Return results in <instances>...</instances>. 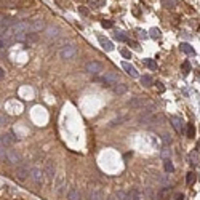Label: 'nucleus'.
Wrapping results in <instances>:
<instances>
[{"instance_id": "obj_1", "label": "nucleus", "mask_w": 200, "mask_h": 200, "mask_svg": "<svg viewBox=\"0 0 200 200\" xmlns=\"http://www.w3.org/2000/svg\"><path fill=\"white\" fill-rule=\"evenodd\" d=\"M13 42H14V32L11 30V27L2 30V35H0V46H2V48H8Z\"/></svg>"}, {"instance_id": "obj_2", "label": "nucleus", "mask_w": 200, "mask_h": 200, "mask_svg": "<svg viewBox=\"0 0 200 200\" xmlns=\"http://www.w3.org/2000/svg\"><path fill=\"white\" fill-rule=\"evenodd\" d=\"M99 82H103L106 87H114V85L119 83V75L115 72H106L103 78H98Z\"/></svg>"}, {"instance_id": "obj_3", "label": "nucleus", "mask_w": 200, "mask_h": 200, "mask_svg": "<svg viewBox=\"0 0 200 200\" xmlns=\"http://www.w3.org/2000/svg\"><path fill=\"white\" fill-rule=\"evenodd\" d=\"M85 69H87V72L91 74V75H98V74L103 72V64L98 62V61H90V62H87Z\"/></svg>"}, {"instance_id": "obj_4", "label": "nucleus", "mask_w": 200, "mask_h": 200, "mask_svg": "<svg viewBox=\"0 0 200 200\" xmlns=\"http://www.w3.org/2000/svg\"><path fill=\"white\" fill-rule=\"evenodd\" d=\"M43 171H42V168H38V167H34V168H30V179L35 183V184H42V181H43Z\"/></svg>"}, {"instance_id": "obj_5", "label": "nucleus", "mask_w": 200, "mask_h": 200, "mask_svg": "<svg viewBox=\"0 0 200 200\" xmlns=\"http://www.w3.org/2000/svg\"><path fill=\"white\" fill-rule=\"evenodd\" d=\"M59 54H61V58L62 59H72L74 58V54H75V46L74 45H64L61 48V51H59Z\"/></svg>"}, {"instance_id": "obj_6", "label": "nucleus", "mask_w": 200, "mask_h": 200, "mask_svg": "<svg viewBox=\"0 0 200 200\" xmlns=\"http://www.w3.org/2000/svg\"><path fill=\"white\" fill-rule=\"evenodd\" d=\"M54 171H56V168H54V162H53V160H46L45 167H43V173H45L48 181H51V179L54 178Z\"/></svg>"}, {"instance_id": "obj_7", "label": "nucleus", "mask_w": 200, "mask_h": 200, "mask_svg": "<svg viewBox=\"0 0 200 200\" xmlns=\"http://www.w3.org/2000/svg\"><path fill=\"white\" fill-rule=\"evenodd\" d=\"M45 27V22L42 19H35V21H29V32L35 34V32H40L42 29Z\"/></svg>"}, {"instance_id": "obj_8", "label": "nucleus", "mask_w": 200, "mask_h": 200, "mask_svg": "<svg viewBox=\"0 0 200 200\" xmlns=\"http://www.w3.org/2000/svg\"><path fill=\"white\" fill-rule=\"evenodd\" d=\"M98 42H99L101 48H103L104 51H112V50H114V45H112V42L109 40V38H106L104 35H98Z\"/></svg>"}, {"instance_id": "obj_9", "label": "nucleus", "mask_w": 200, "mask_h": 200, "mask_svg": "<svg viewBox=\"0 0 200 200\" xmlns=\"http://www.w3.org/2000/svg\"><path fill=\"white\" fill-rule=\"evenodd\" d=\"M130 107H135V109H139V107H143L144 104H146V99L144 98H139V96H136V98H131L130 101L127 103Z\"/></svg>"}, {"instance_id": "obj_10", "label": "nucleus", "mask_w": 200, "mask_h": 200, "mask_svg": "<svg viewBox=\"0 0 200 200\" xmlns=\"http://www.w3.org/2000/svg\"><path fill=\"white\" fill-rule=\"evenodd\" d=\"M90 200H104V192L99 187H93L90 191Z\"/></svg>"}, {"instance_id": "obj_11", "label": "nucleus", "mask_w": 200, "mask_h": 200, "mask_svg": "<svg viewBox=\"0 0 200 200\" xmlns=\"http://www.w3.org/2000/svg\"><path fill=\"white\" fill-rule=\"evenodd\" d=\"M27 175H30V171L27 170L26 165H21L16 168V178L19 179V181H24V179L27 178Z\"/></svg>"}, {"instance_id": "obj_12", "label": "nucleus", "mask_w": 200, "mask_h": 200, "mask_svg": "<svg viewBox=\"0 0 200 200\" xmlns=\"http://www.w3.org/2000/svg\"><path fill=\"white\" fill-rule=\"evenodd\" d=\"M122 69L125 70V72H127L128 74V75H131L133 78H136V77H138L139 75V74H138V70H136L135 67H133V66L130 64V62H122Z\"/></svg>"}, {"instance_id": "obj_13", "label": "nucleus", "mask_w": 200, "mask_h": 200, "mask_svg": "<svg viewBox=\"0 0 200 200\" xmlns=\"http://www.w3.org/2000/svg\"><path fill=\"white\" fill-rule=\"evenodd\" d=\"M7 160H8L10 163H18L19 162V154L14 151V149L7 147Z\"/></svg>"}, {"instance_id": "obj_14", "label": "nucleus", "mask_w": 200, "mask_h": 200, "mask_svg": "<svg viewBox=\"0 0 200 200\" xmlns=\"http://www.w3.org/2000/svg\"><path fill=\"white\" fill-rule=\"evenodd\" d=\"M64 187H66L64 175H58V178H56V184H54V191H56V194H61Z\"/></svg>"}, {"instance_id": "obj_15", "label": "nucleus", "mask_w": 200, "mask_h": 200, "mask_svg": "<svg viewBox=\"0 0 200 200\" xmlns=\"http://www.w3.org/2000/svg\"><path fill=\"white\" fill-rule=\"evenodd\" d=\"M16 141V136L13 135V133H7V135H3L2 136V146H5V147H8L11 146V144Z\"/></svg>"}, {"instance_id": "obj_16", "label": "nucleus", "mask_w": 200, "mask_h": 200, "mask_svg": "<svg viewBox=\"0 0 200 200\" xmlns=\"http://www.w3.org/2000/svg\"><path fill=\"white\" fill-rule=\"evenodd\" d=\"M170 122H171V125L175 127V130L178 131V133H181V131H183V120L179 119V117L173 115V117L170 119Z\"/></svg>"}, {"instance_id": "obj_17", "label": "nucleus", "mask_w": 200, "mask_h": 200, "mask_svg": "<svg viewBox=\"0 0 200 200\" xmlns=\"http://www.w3.org/2000/svg\"><path fill=\"white\" fill-rule=\"evenodd\" d=\"M67 199H69V200H82L80 191H78V189H75V187L69 189V192H67Z\"/></svg>"}, {"instance_id": "obj_18", "label": "nucleus", "mask_w": 200, "mask_h": 200, "mask_svg": "<svg viewBox=\"0 0 200 200\" xmlns=\"http://www.w3.org/2000/svg\"><path fill=\"white\" fill-rule=\"evenodd\" d=\"M112 200H131L130 199V192L127 194L125 191H119V192H115V194H114Z\"/></svg>"}, {"instance_id": "obj_19", "label": "nucleus", "mask_w": 200, "mask_h": 200, "mask_svg": "<svg viewBox=\"0 0 200 200\" xmlns=\"http://www.w3.org/2000/svg\"><path fill=\"white\" fill-rule=\"evenodd\" d=\"M45 34H46V37H48V38H56L58 37V27H53V26L46 27Z\"/></svg>"}, {"instance_id": "obj_20", "label": "nucleus", "mask_w": 200, "mask_h": 200, "mask_svg": "<svg viewBox=\"0 0 200 200\" xmlns=\"http://www.w3.org/2000/svg\"><path fill=\"white\" fill-rule=\"evenodd\" d=\"M141 85H143V87H152V85H154V80H152L151 75H143L141 77Z\"/></svg>"}, {"instance_id": "obj_21", "label": "nucleus", "mask_w": 200, "mask_h": 200, "mask_svg": "<svg viewBox=\"0 0 200 200\" xmlns=\"http://www.w3.org/2000/svg\"><path fill=\"white\" fill-rule=\"evenodd\" d=\"M125 91H127V85H123V83L114 85V93H115V95H123Z\"/></svg>"}, {"instance_id": "obj_22", "label": "nucleus", "mask_w": 200, "mask_h": 200, "mask_svg": "<svg viewBox=\"0 0 200 200\" xmlns=\"http://www.w3.org/2000/svg\"><path fill=\"white\" fill-rule=\"evenodd\" d=\"M149 37H151V38H154V40H157V38H160V37H162V32H160V30L157 29V27H152V29L149 30Z\"/></svg>"}, {"instance_id": "obj_23", "label": "nucleus", "mask_w": 200, "mask_h": 200, "mask_svg": "<svg viewBox=\"0 0 200 200\" xmlns=\"http://www.w3.org/2000/svg\"><path fill=\"white\" fill-rule=\"evenodd\" d=\"M181 51L183 53H186V54H194L195 53V50L192 48V46L189 43H181Z\"/></svg>"}, {"instance_id": "obj_24", "label": "nucleus", "mask_w": 200, "mask_h": 200, "mask_svg": "<svg viewBox=\"0 0 200 200\" xmlns=\"http://www.w3.org/2000/svg\"><path fill=\"white\" fill-rule=\"evenodd\" d=\"M114 37H115V40H119V42H130V40H128V37L125 35V32H122V30L115 32V34H114Z\"/></svg>"}, {"instance_id": "obj_25", "label": "nucleus", "mask_w": 200, "mask_h": 200, "mask_svg": "<svg viewBox=\"0 0 200 200\" xmlns=\"http://www.w3.org/2000/svg\"><path fill=\"white\" fill-rule=\"evenodd\" d=\"M163 167H165V171H167V173H173V171H175V167H173V163H171L170 159L163 162Z\"/></svg>"}, {"instance_id": "obj_26", "label": "nucleus", "mask_w": 200, "mask_h": 200, "mask_svg": "<svg viewBox=\"0 0 200 200\" xmlns=\"http://www.w3.org/2000/svg\"><path fill=\"white\" fill-rule=\"evenodd\" d=\"M187 138H195V127H194V123H187Z\"/></svg>"}, {"instance_id": "obj_27", "label": "nucleus", "mask_w": 200, "mask_h": 200, "mask_svg": "<svg viewBox=\"0 0 200 200\" xmlns=\"http://www.w3.org/2000/svg\"><path fill=\"white\" fill-rule=\"evenodd\" d=\"M186 183H187V186H191V184H194L195 183V173L194 171H189L186 176Z\"/></svg>"}, {"instance_id": "obj_28", "label": "nucleus", "mask_w": 200, "mask_h": 200, "mask_svg": "<svg viewBox=\"0 0 200 200\" xmlns=\"http://www.w3.org/2000/svg\"><path fill=\"white\" fill-rule=\"evenodd\" d=\"M130 199L131 200H141V194L138 189H131L130 191Z\"/></svg>"}, {"instance_id": "obj_29", "label": "nucleus", "mask_w": 200, "mask_h": 200, "mask_svg": "<svg viewBox=\"0 0 200 200\" xmlns=\"http://www.w3.org/2000/svg\"><path fill=\"white\" fill-rule=\"evenodd\" d=\"M191 72V62L189 61H184L183 62V75H187Z\"/></svg>"}, {"instance_id": "obj_30", "label": "nucleus", "mask_w": 200, "mask_h": 200, "mask_svg": "<svg viewBox=\"0 0 200 200\" xmlns=\"http://www.w3.org/2000/svg\"><path fill=\"white\" fill-rule=\"evenodd\" d=\"M144 64H146L151 70H155V69H157V64H155L154 59H144Z\"/></svg>"}, {"instance_id": "obj_31", "label": "nucleus", "mask_w": 200, "mask_h": 200, "mask_svg": "<svg viewBox=\"0 0 200 200\" xmlns=\"http://www.w3.org/2000/svg\"><path fill=\"white\" fill-rule=\"evenodd\" d=\"M171 155V149H168V147H163L162 149V159L163 160H168V157Z\"/></svg>"}, {"instance_id": "obj_32", "label": "nucleus", "mask_w": 200, "mask_h": 200, "mask_svg": "<svg viewBox=\"0 0 200 200\" xmlns=\"http://www.w3.org/2000/svg\"><path fill=\"white\" fill-rule=\"evenodd\" d=\"M197 159H199L197 152H195V151H192L191 154H189V160H191V163H195V162H197Z\"/></svg>"}, {"instance_id": "obj_33", "label": "nucleus", "mask_w": 200, "mask_h": 200, "mask_svg": "<svg viewBox=\"0 0 200 200\" xmlns=\"http://www.w3.org/2000/svg\"><path fill=\"white\" fill-rule=\"evenodd\" d=\"M120 53H122V56H123V58H127V59H130V58H131V53L128 51L127 48H122V50H120Z\"/></svg>"}, {"instance_id": "obj_34", "label": "nucleus", "mask_w": 200, "mask_h": 200, "mask_svg": "<svg viewBox=\"0 0 200 200\" xmlns=\"http://www.w3.org/2000/svg\"><path fill=\"white\" fill-rule=\"evenodd\" d=\"M37 40V35L35 34H27L26 35V42H35Z\"/></svg>"}, {"instance_id": "obj_35", "label": "nucleus", "mask_w": 200, "mask_h": 200, "mask_svg": "<svg viewBox=\"0 0 200 200\" xmlns=\"http://www.w3.org/2000/svg\"><path fill=\"white\" fill-rule=\"evenodd\" d=\"M125 120V117H120V119H117V120H112L111 122V125H109V127H115V125H120Z\"/></svg>"}, {"instance_id": "obj_36", "label": "nucleus", "mask_w": 200, "mask_h": 200, "mask_svg": "<svg viewBox=\"0 0 200 200\" xmlns=\"http://www.w3.org/2000/svg\"><path fill=\"white\" fill-rule=\"evenodd\" d=\"M162 141H163V143H165V144H170V143H171V138H170V135H167V133H165V135H162Z\"/></svg>"}, {"instance_id": "obj_37", "label": "nucleus", "mask_w": 200, "mask_h": 200, "mask_svg": "<svg viewBox=\"0 0 200 200\" xmlns=\"http://www.w3.org/2000/svg\"><path fill=\"white\" fill-rule=\"evenodd\" d=\"M78 11H80L82 14H85V16H88V10H87V7H78Z\"/></svg>"}, {"instance_id": "obj_38", "label": "nucleus", "mask_w": 200, "mask_h": 200, "mask_svg": "<svg viewBox=\"0 0 200 200\" xmlns=\"http://www.w3.org/2000/svg\"><path fill=\"white\" fill-rule=\"evenodd\" d=\"M101 24H103V27H106V29H109V27H112V22H111V21H103V22H101Z\"/></svg>"}, {"instance_id": "obj_39", "label": "nucleus", "mask_w": 200, "mask_h": 200, "mask_svg": "<svg viewBox=\"0 0 200 200\" xmlns=\"http://www.w3.org/2000/svg\"><path fill=\"white\" fill-rule=\"evenodd\" d=\"M138 34H139V37H141V38H147V34L144 32V30H139V29H138Z\"/></svg>"}, {"instance_id": "obj_40", "label": "nucleus", "mask_w": 200, "mask_h": 200, "mask_svg": "<svg viewBox=\"0 0 200 200\" xmlns=\"http://www.w3.org/2000/svg\"><path fill=\"white\" fill-rule=\"evenodd\" d=\"M163 3H165L167 7H170V5H171V7H175V0H165Z\"/></svg>"}, {"instance_id": "obj_41", "label": "nucleus", "mask_w": 200, "mask_h": 200, "mask_svg": "<svg viewBox=\"0 0 200 200\" xmlns=\"http://www.w3.org/2000/svg\"><path fill=\"white\" fill-rule=\"evenodd\" d=\"M157 87H159V91H160V93L165 91V88H163V85H162V83H157Z\"/></svg>"}, {"instance_id": "obj_42", "label": "nucleus", "mask_w": 200, "mask_h": 200, "mask_svg": "<svg viewBox=\"0 0 200 200\" xmlns=\"http://www.w3.org/2000/svg\"><path fill=\"white\" fill-rule=\"evenodd\" d=\"M128 43H130L131 46H135L136 50H139V46H138V43H136V42H131V40H130V42H128Z\"/></svg>"}, {"instance_id": "obj_43", "label": "nucleus", "mask_w": 200, "mask_h": 200, "mask_svg": "<svg viewBox=\"0 0 200 200\" xmlns=\"http://www.w3.org/2000/svg\"><path fill=\"white\" fill-rule=\"evenodd\" d=\"M0 122H2V125H5V123H7V115H3V114H2V119H0Z\"/></svg>"}, {"instance_id": "obj_44", "label": "nucleus", "mask_w": 200, "mask_h": 200, "mask_svg": "<svg viewBox=\"0 0 200 200\" xmlns=\"http://www.w3.org/2000/svg\"><path fill=\"white\" fill-rule=\"evenodd\" d=\"M3 77H5V70H3V69H0V78L3 80Z\"/></svg>"}, {"instance_id": "obj_45", "label": "nucleus", "mask_w": 200, "mask_h": 200, "mask_svg": "<svg viewBox=\"0 0 200 200\" xmlns=\"http://www.w3.org/2000/svg\"><path fill=\"white\" fill-rule=\"evenodd\" d=\"M176 200H184V195H183V194H179L178 197H176Z\"/></svg>"}]
</instances>
